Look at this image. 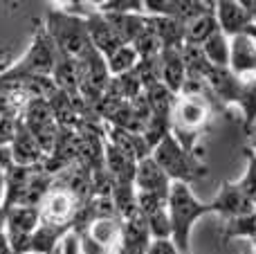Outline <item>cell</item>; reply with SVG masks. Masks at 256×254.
Here are the masks:
<instances>
[{
    "instance_id": "cell-31",
    "label": "cell",
    "mask_w": 256,
    "mask_h": 254,
    "mask_svg": "<svg viewBox=\"0 0 256 254\" xmlns=\"http://www.w3.org/2000/svg\"><path fill=\"white\" fill-rule=\"evenodd\" d=\"M245 156H248V169H245L243 178L238 180V187L245 192V196L256 202V153L252 148H248Z\"/></svg>"
},
{
    "instance_id": "cell-40",
    "label": "cell",
    "mask_w": 256,
    "mask_h": 254,
    "mask_svg": "<svg viewBox=\"0 0 256 254\" xmlns=\"http://www.w3.org/2000/svg\"><path fill=\"white\" fill-rule=\"evenodd\" d=\"M252 252H254V254H256V241H254V243H252Z\"/></svg>"
},
{
    "instance_id": "cell-21",
    "label": "cell",
    "mask_w": 256,
    "mask_h": 254,
    "mask_svg": "<svg viewBox=\"0 0 256 254\" xmlns=\"http://www.w3.org/2000/svg\"><path fill=\"white\" fill-rule=\"evenodd\" d=\"M122 230H124V220H122L120 216H112V218L94 220L86 232H88L97 243H102V246H106L112 250V248L120 246V241H122Z\"/></svg>"
},
{
    "instance_id": "cell-19",
    "label": "cell",
    "mask_w": 256,
    "mask_h": 254,
    "mask_svg": "<svg viewBox=\"0 0 256 254\" xmlns=\"http://www.w3.org/2000/svg\"><path fill=\"white\" fill-rule=\"evenodd\" d=\"M40 225V210L38 207H9L7 210V225H4V232L12 234H32L36 232V228Z\"/></svg>"
},
{
    "instance_id": "cell-36",
    "label": "cell",
    "mask_w": 256,
    "mask_h": 254,
    "mask_svg": "<svg viewBox=\"0 0 256 254\" xmlns=\"http://www.w3.org/2000/svg\"><path fill=\"white\" fill-rule=\"evenodd\" d=\"M250 138H252V151H256V124L252 126V128H250Z\"/></svg>"
},
{
    "instance_id": "cell-18",
    "label": "cell",
    "mask_w": 256,
    "mask_h": 254,
    "mask_svg": "<svg viewBox=\"0 0 256 254\" xmlns=\"http://www.w3.org/2000/svg\"><path fill=\"white\" fill-rule=\"evenodd\" d=\"M146 22L153 30V34L158 36L162 50H171V48L180 50L184 45V25L180 20L166 16H146Z\"/></svg>"
},
{
    "instance_id": "cell-41",
    "label": "cell",
    "mask_w": 256,
    "mask_h": 254,
    "mask_svg": "<svg viewBox=\"0 0 256 254\" xmlns=\"http://www.w3.org/2000/svg\"><path fill=\"white\" fill-rule=\"evenodd\" d=\"M30 254H32V252H30ZM54 254H61V248H58V250H56V252H54Z\"/></svg>"
},
{
    "instance_id": "cell-1",
    "label": "cell",
    "mask_w": 256,
    "mask_h": 254,
    "mask_svg": "<svg viewBox=\"0 0 256 254\" xmlns=\"http://www.w3.org/2000/svg\"><path fill=\"white\" fill-rule=\"evenodd\" d=\"M166 212H168V220H171V241L176 243L180 254H189L191 230H194L196 220H200L207 214H214L212 202H200L194 196L189 184L173 182L171 192H168Z\"/></svg>"
},
{
    "instance_id": "cell-29",
    "label": "cell",
    "mask_w": 256,
    "mask_h": 254,
    "mask_svg": "<svg viewBox=\"0 0 256 254\" xmlns=\"http://www.w3.org/2000/svg\"><path fill=\"white\" fill-rule=\"evenodd\" d=\"M146 223H148V232L153 241H160V238H171V220H168V212L166 207H160L153 214L144 216Z\"/></svg>"
},
{
    "instance_id": "cell-12",
    "label": "cell",
    "mask_w": 256,
    "mask_h": 254,
    "mask_svg": "<svg viewBox=\"0 0 256 254\" xmlns=\"http://www.w3.org/2000/svg\"><path fill=\"white\" fill-rule=\"evenodd\" d=\"M230 70L238 76L256 74V40L248 34L230 38Z\"/></svg>"
},
{
    "instance_id": "cell-27",
    "label": "cell",
    "mask_w": 256,
    "mask_h": 254,
    "mask_svg": "<svg viewBox=\"0 0 256 254\" xmlns=\"http://www.w3.org/2000/svg\"><path fill=\"white\" fill-rule=\"evenodd\" d=\"M236 104L243 110L245 130L250 133V128L256 124V76H245L243 79V90H240V97Z\"/></svg>"
},
{
    "instance_id": "cell-11",
    "label": "cell",
    "mask_w": 256,
    "mask_h": 254,
    "mask_svg": "<svg viewBox=\"0 0 256 254\" xmlns=\"http://www.w3.org/2000/svg\"><path fill=\"white\" fill-rule=\"evenodd\" d=\"M207 86L212 90V97L218 104H236L243 90V76L234 74L230 68H212L207 72Z\"/></svg>"
},
{
    "instance_id": "cell-33",
    "label": "cell",
    "mask_w": 256,
    "mask_h": 254,
    "mask_svg": "<svg viewBox=\"0 0 256 254\" xmlns=\"http://www.w3.org/2000/svg\"><path fill=\"white\" fill-rule=\"evenodd\" d=\"M146 254H180V250L176 248V243L171 238H160V241H150Z\"/></svg>"
},
{
    "instance_id": "cell-32",
    "label": "cell",
    "mask_w": 256,
    "mask_h": 254,
    "mask_svg": "<svg viewBox=\"0 0 256 254\" xmlns=\"http://www.w3.org/2000/svg\"><path fill=\"white\" fill-rule=\"evenodd\" d=\"M79 252L81 254H112L110 248L97 243L88 232H81L79 234Z\"/></svg>"
},
{
    "instance_id": "cell-43",
    "label": "cell",
    "mask_w": 256,
    "mask_h": 254,
    "mask_svg": "<svg viewBox=\"0 0 256 254\" xmlns=\"http://www.w3.org/2000/svg\"><path fill=\"white\" fill-rule=\"evenodd\" d=\"M254 76H256V74H254Z\"/></svg>"
},
{
    "instance_id": "cell-22",
    "label": "cell",
    "mask_w": 256,
    "mask_h": 254,
    "mask_svg": "<svg viewBox=\"0 0 256 254\" xmlns=\"http://www.w3.org/2000/svg\"><path fill=\"white\" fill-rule=\"evenodd\" d=\"M110 198L122 220H128L137 214V189L132 182H115Z\"/></svg>"
},
{
    "instance_id": "cell-37",
    "label": "cell",
    "mask_w": 256,
    "mask_h": 254,
    "mask_svg": "<svg viewBox=\"0 0 256 254\" xmlns=\"http://www.w3.org/2000/svg\"><path fill=\"white\" fill-rule=\"evenodd\" d=\"M245 34H248V36H252V38L256 40V25H250V27H248V32H245Z\"/></svg>"
},
{
    "instance_id": "cell-16",
    "label": "cell",
    "mask_w": 256,
    "mask_h": 254,
    "mask_svg": "<svg viewBox=\"0 0 256 254\" xmlns=\"http://www.w3.org/2000/svg\"><path fill=\"white\" fill-rule=\"evenodd\" d=\"M150 232H148V223L146 218L137 212L132 218L124 220V230H122V241H120V250H130V252H144L150 246Z\"/></svg>"
},
{
    "instance_id": "cell-5",
    "label": "cell",
    "mask_w": 256,
    "mask_h": 254,
    "mask_svg": "<svg viewBox=\"0 0 256 254\" xmlns=\"http://www.w3.org/2000/svg\"><path fill=\"white\" fill-rule=\"evenodd\" d=\"M45 32L50 38L54 40L56 50L66 56L81 58L90 48V34H88V22L81 18L68 16L61 9H52L45 18Z\"/></svg>"
},
{
    "instance_id": "cell-26",
    "label": "cell",
    "mask_w": 256,
    "mask_h": 254,
    "mask_svg": "<svg viewBox=\"0 0 256 254\" xmlns=\"http://www.w3.org/2000/svg\"><path fill=\"white\" fill-rule=\"evenodd\" d=\"M106 63H108L110 76H122V74H128V72L135 70L137 63H140V56H137L132 45H122L117 52H112L110 56L106 58Z\"/></svg>"
},
{
    "instance_id": "cell-15",
    "label": "cell",
    "mask_w": 256,
    "mask_h": 254,
    "mask_svg": "<svg viewBox=\"0 0 256 254\" xmlns=\"http://www.w3.org/2000/svg\"><path fill=\"white\" fill-rule=\"evenodd\" d=\"M72 232V225H48L40 223L32 234L30 252L32 254H54L61 248L63 238Z\"/></svg>"
},
{
    "instance_id": "cell-35",
    "label": "cell",
    "mask_w": 256,
    "mask_h": 254,
    "mask_svg": "<svg viewBox=\"0 0 256 254\" xmlns=\"http://www.w3.org/2000/svg\"><path fill=\"white\" fill-rule=\"evenodd\" d=\"M240 4L245 7V12L252 16V20L256 22V0H240Z\"/></svg>"
},
{
    "instance_id": "cell-24",
    "label": "cell",
    "mask_w": 256,
    "mask_h": 254,
    "mask_svg": "<svg viewBox=\"0 0 256 254\" xmlns=\"http://www.w3.org/2000/svg\"><path fill=\"white\" fill-rule=\"evenodd\" d=\"M202 52L214 68H230V36H225L222 32H216L202 45Z\"/></svg>"
},
{
    "instance_id": "cell-23",
    "label": "cell",
    "mask_w": 256,
    "mask_h": 254,
    "mask_svg": "<svg viewBox=\"0 0 256 254\" xmlns=\"http://www.w3.org/2000/svg\"><path fill=\"white\" fill-rule=\"evenodd\" d=\"M144 94H146V99H148L150 112H153L155 117L171 120L173 108H176V102H178V97L171 92V90L164 88L162 84H155V86H150V88H146Z\"/></svg>"
},
{
    "instance_id": "cell-4",
    "label": "cell",
    "mask_w": 256,
    "mask_h": 254,
    "mask_svg": "<svg viewBox=\"0 0 256 254\" xmlns=\"http://www.w3.org/2000/svg\"><path fill=\"white\" fill-rule=\"evenodd\" d=\"M214 110V102L204 97H178L171 115V135L186 148L196 153V140L207 126Z\"/></svg>"
},
{
    "instance_id": "cell-25",
    "label": "cell",
    "mask_w": 256,
    "mask_h": 254,
    "mask_svg": "<svg viewBox=\"0 0 256 254\" xmlns=\"http://www.w3.org/2000/svg\"><path fill=\"white\" fill-rule=\"evenodd\" d=\"M222 238H248V241H256V212L248 216H238V218H230L222 225Z\"/></svg>"
},
{
    "instance_id": "cell-28",
    "label": "cell",
    "mask_w": 256,
    "mask_h": 254,
    "mask_svg": "<svg viewBox=\"0 0 256 254\" xmlns=\"http://www.w3.org/2000/svg\"><path fill=\"white\" fill-rule=\"evenodd\" d=\"M182 61H184V68H186V76H207V72L212 70V63L207 61L204 56L202 48L198 45H189L184 43L182 45Z\"/></svg>"
},
{
    "instance_id": "cell-6",
    "label": "cell",
    "mask_w": 256,
    "mask_h": 254,
    "mask_svg": "<svg viewBox=\"0 0 256 254\" xmlns=\"http://www.w3.org/2000/svg\"><path fill=\"white\" fill-rule=\"evenodd\" d=\"M81 202L76 200L74 194H70L66 187L54 184L52 192L40 205V223L48 225H72Z\"/></svg>"
},
{
    "instance_id": "cell-38",
    "label": "cell",
    "mask_w": 256,
    "mask_h": 254,
    "mask_svg": "<svg viewBox=\"0 0 256 254\" xmlns=\"http://www.w3.org/2000/svg\"><path fill=\"white\" fill-rule=\"evenodd\" d=\"M117 254H144V252H130V250H120Z\"/></svg>"
},
{
    "instance_id": "cell-7",
    "label": "cell",
    "mask_w": 256,
    "mask_h": 254,
    "mask_svg": "<svg viewBox=\"0 0 256 254\" xmlns=\"http://www.w3.org/2000/svg\"><path fill=\"white\" fill-rule=\"evenodd\" d=\"M214 214H220L225 220L248 216L256 212V202L245 196V192L238 187V182H222L216 198L212 200Z\"/></svg>"
},
{
    "instance_id": "cell-8",
    "label": "cell",
    "mask_w": 256,
    "mask_h": 254,
    "mask_svg": "<svg viewBox=\"0 0 256 254\" xmlns=\"http://www.w3.org/2000/svg\"><path fill=\"white\" fill-rule=\"evenodd\" d=\"M9 148H12V158L16 166H40L45 160L43 146H40L38 140L32 135V130L20 120H18L16 133H14Z\"/></svg>"
},
{
    "instance_id": "cell-30",
    "label": "cell",
    "mask_w": 256,
    "mask_h": 254,
    "mask_svg": "<svg viewBox=\"0 0 256 254\" xmlns=\"http://www.w3.org/2000/svg\"><path fill=\"white\" fill-rule=\"evenodd\" d=\"M97 9L102 14H144L142 0H104L97 2Z\"/></svg>"
},
{
    "instance_id": "cell-3",
    "label": "cell",
    "mask_w": 256,
    "mask_h": 254,
    "mask_svg": "<svg viewBox=\"0 0 256 254\" xmlns=\"http://www.w3.org/2000/svg\"><path fill=\"white\" fill-rule=\"evenodd\" d=\"M150 158H153L155 164L171 178V182L191 184L207 176V166L200 160V156L186 151L173 135H166V138L153 148Z\"/></svg>"
},
{
    "instance_id": "cell-34",
    "label": "cell",
    "mask_w": 256,
    "mask_h": 254,
    "mask_svg": "<svg viewBox=\"0 0 256 254\" xmlns=\"http://www.w3.org/2000/svg\"><path fill=\"white\" fill-rule=\"evenodd\" d=\"M12 166H14L12 148H9V144H4V146H0V174H7Z\"/></svg>"
},
{
    "instance_id": "cell-13",
    "label": "cell",
    "mask_w": 256,
    "mask_h": 254,
    "mask_svg": "<svg viewBox=\"0 0 256 254\" xmlns=\"http://www.w3.org/2000/svg\"><path fill=\"white\" fill-rule=\"evenodd\" d=\"M160 81L176 97H180L182 86L186 81V68L182 61V48H171L160 52Z\"/></svg>"
},
{
    "instance_id": "cell-14",
    "label": "cell",
    "mask_w": 256,
    "mask_h": 254,
    "mask_svg": "<svg viewBox=\"0 0 256 254\" xmlns=\"http://www.w3.org/2000/svg\"><path fill=\"white\" fill-rule=\"evenodd\" d=\"M88 34H90V43H92V48L97 50L102 56H110L112 52H117V50L122 48V40L117 38V34L112 32V27L108 25V20L104 18L102 12H97L94 16H90L88 20Z\"/></svg>"
},
{
    "instance_id": "cell-9",
    "label": "cell",
    "mask_w": 256,
    "mask_h": 254,
    "mask_svg": "<svg viewBox=\"0 0 256 254\" xmlns=\"http://www.w3.org/2000/svg\"><path fill=\"white\" fill-rule=\"evenodd\" d=\"M137 192L142 194H153L158 198L168 200V192H171V178L155 164L153 158L137 162V171H135V180H132Z\"/></svg>"
},
{
    "instance_id": "cell-39",
    "label": "cell",
    "mask_w": 256,
    "mask_h": 254,
    "mask_svg": "<svg viewBox=\"0 0 256 254\" xmlns=\"http://www.w3.org/2000/svg\"><path fill=\"white\" fill-rule=\"evenodd\" d=\"M243 254H254V252H252V248H248V250H245Z\"/></svg>"
},
{
    "instance_id": "cell-20",
    "label": "cell",
    "mask_w": 256,
    "mask_h": 254,
    "mask_svg": "<svg viewBox=\"0 0 256 254\" xmlns=\"http://www.w3.org/2000/svg\"><path fill=\"white\" fill-rule=\"evenodd\" d=\"M216 32H220V25H218L216 18V7H214L212 12L202 14V16L194 18L189 25H184V43L202 48Z\"/></svg>"
},
{
    "instance_id": "cell-10",
    "label": "cell",
    "mask_w": 256,
    "mask_h": 254,
    "mask_svg": "<svg viewBox=\"0 0 256 254\" xmlns=\"http://www.w3.org/2000/svg\"><path fill=\"white\" fill-rule=\"evenodd\" d=\"M216 7V18L218 25H220V32L230 38L238 34H245L250 25H254L252 16L245 12V7L240 4V0H218L214 2Z\"/></svg>"
},
{
    "instance_id": "cell-2",
    "label": "cell",
    "mask_w": 256,
    "mask_h": 254,
    "mask_svg": "<svg viewBox=\"0 0 256 254\" xmlns=\"http://www.w3.org/2000/svg\"><path fill=\"white\" fill-rule=\"evenodd\" d=\"M56 45L45 32V25H40L34 34L30 50L22 54L7 72L0 74L2 84H16V81L30 79H52L54 66H56Z\"/></svg>"
},
{
    "instance_id": "cell-42",
    "label": "cell",
    "mask_w": 256,
    "mask_h": 254,
    "mask_svg": "<svg viewBox=\"0 0 256 254\" xmlns=\"http://www.w3.org/2000/svg\"><path fill=\"white\" fill-rule=\"evenodd\" d=\"M254 25H256V22H254Z\"/></svg>"
},
{
    "instance_id": "cell-17",
    "label": "cell",
    "mask_w": 256,
    "mask_h": 254,
    "mask_svg": "<svg viewBox=\"0 0 256 254\" xmlns=\"http://www.w3.org/2000/svg\"><path fill=\"white\" fill-rule=\"evenodd\" d=\"M104 18L124 45H132L146 30V14H104Z\"/></svg>"
}]
</instances>
